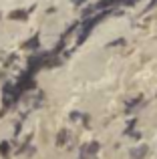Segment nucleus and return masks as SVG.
Segmentation results:
<instances>
[{
  "mask_svg": "<svg viewBox=\"0 0 157 159\" xmlns=\"http://www.w3.org/2000/svg\"><path fill=\"white\" fill-rule=\"evenodd\" d=\"M145 151H147V149H145V147H141L139 151H133V157H135V159H143V155H145Z\"/></svg>",
  "mask_w": 157,
  "mask_h": 159,
  "instance_id": "f257e3e1",
  "label": "nucleus"
}]
</instances>
